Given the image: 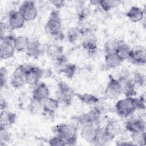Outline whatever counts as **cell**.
<instances>
[{"label":"cell","mask_w":146,"mask_h":146,"mask_svg":"<svg viewBox=\"0 0 146 146\" xmlns=\"http://www.w3.org/2000/svg\"><path fill=\"white\" fill-rule=\"evenodd\" d=\"M77 70V66L76 64L70 63H67L64 64L59 70L60 73L63 74L67 78L71 79L74 77Z\"/></svg>","instance_id":"28"},{"label":"cell","mask_w":146,"mask_h":146,"mask_svg":"<svg viewBox=\"0 0 146 146\" xmlns=\"http://www.w3.org/2000/svg\"><path fill=\"white\" fill-rule=\"evenodd\" d=\"M29 66L20 64L16 67L10 78V84L13 87L19 88L26 84V73Z\"/></svg>","instance_id":"9"},{"label":"cell","mask_w":146,"mask_h":146,"mask_svg":"<svg viewBox=\"0 0 146 146\" xmlns=\"http://www.w3.org/2000/svg\"><path fill=\"white\" fill-rule=\"evenodd\" d=\"M117 115L122 117H128L136 110L133 97H126L118 100L115 104Z\"/></svg>","instance_id":"4"},{"label":"cell","mask_w":146,"mask_h":146,"mask_svg":"<svg viewBox=\"0 0 146 146\" xmlns=\"http://www.w3.org/2000/svg\"><path fill=\"white\" fill-rule=\"evenodd\" d=\"M75 96H76L80 102L87 105L95 104L99 101V99L96 96L88 93L80 94L75 92Z\"/></svg>","instance_id":"26"},{"label":"cell","mask_w":146,"mask_h":146,"mask_svg":"<svg viewBox=\"0 0 146 146\" xmlns=\"http://www.w3.org/2000/svg\"><path fill=\"white\" fill-rule=\"evenodd\" d=\"M0 106H1V111L3 110H6V108L8 107V104L7 103V102L5 101V100L4 99H3L2 97L1 98V104H0Z\"/></svg>","instance_id":"43"},{"label":"cell","mask_w":146,"mask_h":146,"mask_svg":"<svg viewBox=\"0 0 146 146\" xmlns=\"http://www.w3.org/2000/svg\"><path fill=\"white\" fill-rule=\"evenodd\" d=\"M132 63L136 65H144L146 63V49L143 46L131 48L128 58Z\"/></svg>","instance_id":"11"},{"label":"cell","mask_w":146,"mask_h":146,"mask_svg":"<svg viewBox=\"0 0 146 146\" xmlns=\"http://www.w3.org/2000/svg\"><path fill=\"white\" fill-rule=\"evenodd\" d=\"M45 51L47 56L54 62L64 55L63 47L62 46L55 44L48 45L45 49Z\"/></svg>","instance_id":"17"},{"label":"cell","mask_w":146,"mask_h":146,"mask_svg":"<svg viewBox=\"0 0 146 146\" xmlns=\"http://www.w3.org/2000/svg\"><path fill=\"white\" fill-rule=\"evenodd\" d=\"M145 132L139 131L131 133V141L133 145L143 146L145 145Z\"/></svg>","instance_id":"30"},{"label":"cell","mask_w":146,"mask_h":146,"mask_svg":"<svg viewBox=\"0 0 146 146\" xmlns=\"http://www.w3.org/2000/svg\"><path fill=\"white\" fill-rule=\"evenodd\" d=\"M8 79V71L5 67H2L0 70V84L1 87H5Z\"/></svg>","instance_id":"36"},{"label":"cell","mask_w":146,"mask_h":146,"mask_svg":"<svg viewBox=\"0 0 146 146\" xmlns=\"http://www.w3.org/2000/svg\"><path fill=\"white\" fill-rule=\"evenodd\" d=\"M50 2L58 9H59L62 7H63L65 3L64 1H61V0H56V1L53 0V1H50Z\"/></svg>","instance_id":"41"},{"label":"cell","mask_w":146,"mask_h":146,"mask_svg":"<svg viewBox=\"0 0 146 146\" xmlns=\"http://www.w3.org/2000/svg\"><path fill=\"white\" fill-rule=\"evenodd\" d=\"M119 40L113 39H110L106 42L104 44V50L105 54L109 53H113L115 52Z\"/></svg>","instance_id":"33"},{"label":"cell","mask_w":146,"mask_h":146,"mask_svg":"<svg viewBox=\"0 0 146 146\" xmlns=\"http://www.w3.org/2000/svg\"><path fill=\"white\" fill-rule=\"evenodd\" d=\"M0 142L1 145H2L3 143L5 145V144L7 142H9L11 139V134L10 133L7 131V128H3V127H0Z\"/></svg>","instance_id":"35"},{"label":"cell","mask_w":146,"mask_h":146,"mask_svg":"<svg viewBox=\"0 0 146 146\" xmlns=\"http://www.w3.org/2000/svg\"><path fill=\"white\" fill-rule=\"evenodd\" d=\"M83 30L77 28L70 29L67 32V38L68 41L71 43H74L78 40L81 39L83 34Z\"/></svg>","instance_id":"31"},{"label":"cell","mask_w":146,"mask_h":146,"mask_svg":"<svg viewBox=\"0 0 146 146\" xmlns=\"http://www.w3.org/2000/svg\"><path fill=\"white\" fill-rule=\"evenodd\" d=\"M145 122L141 118H135L125 123V128L131 133L145 131Z\"/></svg>","instance_id":"18"},{"label":"cell","mask_w":146,"mask_h":146,"mask_svg":"<svg viewBox=\"0 0 146 146\" xmlns=\"http://www.w3.org/2000/svg\"><path fill=\"white\" fill-rule=\"evenodd\" d=\"M17 115L15 113L7 110H3L0 115V127L8 128L14 124L16 121Z\"/></svg>","instance_id":"21"},{"label":"cell","mask_w":146,"mask_h":146,"mask_svg":"<svg viewBox=\"0 0 146 146\" xmlns=\"http://www.w3.org/2000/svg\"><path fill=\"white\" fill-rule=\"evenodd\" d=\"M30 42V40L29 38L26 36L20 35L15 37L14 45L15 50L18 52H25L29 46Z\"/></svg>","instance_id":"27"},{"label":"cell","mask_w":146,"mask_h":146,"mask_svg":"<svg viewBox=\"0 0 146 146\" xmlns=\"http://www.w3.org/2000/svg\"><path fill=\"white\" fill-rule=\"evenodd\" d=\"M23 15L26 22L35 19L38 15V10L34 1L23 2L18 10Z\"/></svg>","instance_id":"10"},{"label":"cell","mask_w":146,"mask_h":146,"mask_svg":"<svg viewBox=\"0 0 146 146\" xmlns=\"http://www.w3.org/2000/svg\"><path fill=\"white\" fill-rule=\"evenodd\" d=\"M81 45L90 55L95 54L98 48L96 36L88 30H83L81 38Z\"/></svg>","instance_id":"7"},{"label":"cell","mask_w":146,"mask_h":146,"mask_svg":"<svg viewBox=\"0 0 146 146\" xmlns=\"http://www.w3.org/2000/svg\"><path fill=\"white\" fill-rule=\"evenodd\" d=\"M134 103L136 110H145V97L144 95L140 98H134Z\"/></svg>","instance_id":"40"},{"label":"cell","mask_w":146,"mask_h":146,"mask_svg":"<svg viewBox=\"0 0 146 146\" xmlns=\"http://www.w3.org/2000/svg\"><path fill=\"white\" fill-rule=\"evenodd\" d=\"M41 108H42V103L32 99L28 106L29 110L32 113H37Z\"/></svg>","instance_id":"34"},{"label":"cell","mask_w":146,"mask_h":146,"mask_svg":"<svg viewBox=\"0 0 146 146\" xmlns=\"http://www.w3.org/2000/svg\"><path fill=\"white\" fill-rule=\"evenodd\" d=\"M136 86L139 85L140 86H143L145 84V76L140 72H136L134 74L133 78L132 79Z\"/></svg>","instance_id":"38"},{"label":"cell","mask_w":146,"mask_h":146,"mask_svg":"<svg viewBox=\"0 0 146 146\" xmlns=\"http://www.w3.org/2000/svg\"><path fill=\"white\" fill-rule=\"evenodd\" d=\"M123 61L119 58V56L115 53L106 54L104 57L105 68L109 69H113L119 67Z\"/></svg>","instance_id":"25"},{"label":"cell","mask_w":146,"mask_h":146,"mask_svg":"<svg viewBox=\"0 0 146 146\" xmlns=\"http://www.w3.org/2000/svg\"><path fill=\"white\" fill-rule=\"evenodd\" d=\"M50 91L47 86L44 82H40L33 91L32 99L42 103L46 99L49 97Z\"/></svg>","instance_id":"15"},{"label":"cell","mask_w":146,"mask_h":146,"mask_svg":"<svg viewBox=\"0 0 146 146\" xmlns=\"http://www.w3.org/2000/svg\"><path fill=\"white\" fill-rule=\"evenodd\" d=\"M43 70L38 67L30 65L26 73V83L31 86H36L43 76Z\"/></svg>","instance_id":"13"},{"label":"cell","mask_w":146,"mask_h":146,"mask_svg":"<svg viewBox=\"0 0 146 146\" xmlns=\"http://www.w3.org/2000/svg\"><path fill=\"white\" fill-rule=\"evenodd\" d=\"M110 141L111 140L104 132V128H100V126H98L96 137L93 143L95 145H103Z\"/></svg>","instance_id":"29"},{"label":"cell","mask_w":146,"mask_h":146,"mask_svg":"<svg viewBox=\"0 0 146 146\" xmlns=\"http://www.w3.org/2000/svg\"><path fill=\"white\" fill-rule=\"evenodd\" d=\"M75 96V92L64 82L60 81L58 84L56 99L59 103L70 106Z\"/></svg>","instance_id":"5"},{"label":"cell","mask_w":146,"mask_h":146,"mask_svg":"<svg viewBox=\"0 0 146 146\" xmlns=\"http://www.w3.org/2000/svg\"><path fill=\"white\" fill-rule=\"evenodd\" d=\"M126 16L132 22H137L143 20L144 17V10L136 6H132L126 13Z\"/></svg>","instance_id":"24"},{"label":"cell","mask_w":146,"mask_h":146,"mask_svg":"<svg viewBox=\"0 0 146 146\" xmlns=\"http://www.w3.org/2000/svg\"><path fill=\"white\" fill-rule=\"evenodd\" d=\"M98 126L99 125L97 126L92 124H86L82 125L80 131V135L82 138L87 142L93 143L96 137Z\"/></svg>","instance_id":"16"},{"label":"cell","mask_w":146,"mask_h":146,"mask_svg":"<svg viewBox=\"0 0 146 146\" xmlns=\"http://www.w3.org/2000/svg\"><path fill=\"white\" fill-rule=\"evenodd\" d=\"M100 117L101 110L98 107H95L87 112L74 116L72 119L82 126L86 124H92L98 126L100 122Z\"/></svg>","instance_id":"2"},{"label":"cell","mask_w":146,"mask_h":146,"mask_svg":"<svg viewBox=\"0 0 146 146\" xmlns=\"http://www.w3.org/2000/svg\"><path fill=\"white\" fill-rule=\"evenodd\" d=\"M104 130L107 136L111 140H113L115 136L121 132V127L119 123L116 120H110L104 127Z\"/></svg>","instance_id":"22"},{"label":"cell","mask_w":146,"mask_h":146,"mask_svg":"<svg viewBox=\"0 0 146 146\" xmlns=\"http://www.w3.org/2000/svg\"><path fill=\"white\" fill-rule=\"evenodd\" d=\"M100 0H94V1H90V2L92 5H99Z\"/></svg>","instance_id":"44"},{"label":"cell","mask_w":146,"mask_h":146,"mask_svg":"<svg viewBox=\"0 0 146 146\" xmlns=\"http://www.w3.org/2000/svg\"><path fill=\"white\" fill-rule=\"evenodd\" d=\"M25 22L26 21L19 10H11L9 13V24L12 30L22 28Z\"/></svg>","instance_id":"14"},{"label":"cell","mask_w":146,"mask_h":146,"mask_svg":"<svg viewBox=\"0 0 146 146\" xmlns=\"http://www.w3.org/2000/svg\"><path fill=\"white\" fill-rule=\"evenodd\" d=\"M45 31L52 36L60 34L62 30V21L59 13L58 10H52L44 26Z\"/></svg>","instance_id":"3"},{"label":"cell","mask_w":146,"mask_h":146,"mask_svg":"<svg viewBox=\"0 0 146 146\" xmlns=\"http://www.w3.org/2000/svg\"><path fill=\"white\" fill-rule=\"evenodd\" d=\"M57 135L61 137L66 145H72L76 143L78 135L76 127L71 124L61 123L56 127Z\"/></svg>","instance_id":"1"},{"label":"cell","mask_w":146,"mask_h":146,"mask_svg":"<svg viewBox=\"0 0 146 146\" xmlns=\"http://www.w3.org/2000/svg\"><path fill=\"white\" fill-rule=\"evenodd\" d=\"M59 103L57 99L48 97L42 102L43 112L50 115L54 114L59 107Z\"/></svg>","instance_id":"19"},{"label":"cell","mask_w":146,"mask_h":146,"mask_svg":"<svg viewBox=\"0 0 146 146\" xmlns=\"http://www.w3.org/2000/svg\"><path fill=\"white\" fill-rule=\"evenodd\" d=\"M44 51V50L40 42L38 40H35L30 42L25 52L28 56L36 58L41 55Z\"/></svg>","instance_id":"20"},{"label":"cell","mask_w":146,"mask_h":146,"mask_svg":"<svg viewBox=\"0 0 146 146\" xmlns=\"http://www.w3.org/2000/svg\"><path fill=\"white\" fill-rule=\"evenodd\" d=\"M5 31H6V27L5 25L2 23L1 22V25H0V39L3 38L5 37Z\"/></svg>","instance_id":"42"},{"label":"cell","mask_w":146,"mask_h":146,"mask_svg":"<svg viewBox=\"0 0 146 146\" xmlns=\"http://www.w3.org/2000/svg\"><path fill=\"white\" fill-rule=\"evenodd\" d=\"M131 47L123 40H119L115 53L123 61L129 58Z\"/></svg>","instance_id":"23"},{"label":"cell","mask_w":146,"mask_h":146,"mask_svg":"<svg viewBox=\"0 0 146 146\" xmlns=\"http://www.w3.org/2000/svg\"><path fill=\"white\" fill-rule=\"evenodd\" d=\"M121 94L120 83L112 75H109L108 81L104 90L105 96L108 99L114 100L117 99Z\"/></svg>","instance_id":"8"},{"label":"cell","mask_w":146,"mask_h":146,"mask_svg":"<svg viewBox=\"0 0 146 146\" xmlns=\"http://www.w3.org/2000/svg\"><path fill=\"white\" fill-rule=\"evenodd\" d=\"M121 3L120 1L116 0H100L99 6L104 11H108L115 8Z\"/></svg>","instance_id":"32"},{"label":"cell","mask_w":146,"mask_h":146,"mask_svg":"<svg viewBox=\"0 0 146 146\" xmlns=\"http://www.w3.org/2000/svg\"><path fill=\"white\" fill-rule=\"evenodd\" d=\"M78 17L79 21H83L88 16L89 11L88 9L84 6H81L78 10Z\"/></svg>","instance_id":"39"},{"label":"cell","mask_w":146,"mask_h":146,"mask_svg":"<svg viewBox=\"0 0 146 146\" xmlns=\"http://www.w3.org/2000/svg\"><path fill=\"white\" fill-rule=\"evenodd\" d=\"M15 37L13 35H6L1 40L0 57L1 59H7L11 58L15 52Z\"/></svg>","instance_id":"6"},{"label":"cell","mask_w":146,"mask_h":146,"mask_svg":"<svg viewBox=\"0 0 146 146\" xmlns=\"http://www.w3.org/2000/svg\"><path fill=\"white\" fill-rule=\"evenodd\" d=\"M117 79L121 84L122 93L126 97H133L136 95V84L132 79L129 78L127 75H124Z\"/></svg>","instance_id":"12"},{"label":"cell","mask_w":146,"mask_h":146,"mask_svg":"<svg viewBox=\"0 0 146 146\" xmlns=\"http://www.w3.org/2000/svg\"><path fill=\"white\" fill-rule=\"evenodd\" d=\"M48 144L51 146H64L66 145L64 140L58 135H56L48 140Z\"/></svg>","instance_id":"37"}]
</instances>
